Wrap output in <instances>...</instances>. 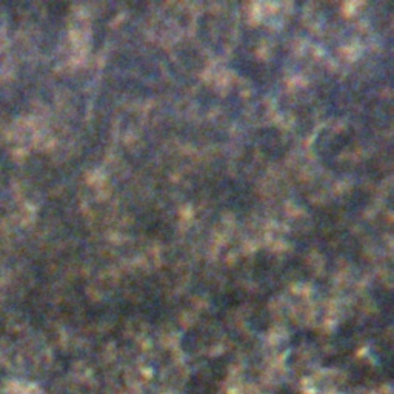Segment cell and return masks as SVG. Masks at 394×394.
<instances>
[]
</instances>
